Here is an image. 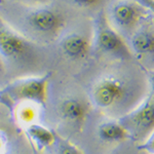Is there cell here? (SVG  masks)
Masks as SVG:
<instances>
[{"label": "cell", "instance_id": "obj_3", "mask_svg": "<svg viewBox=\"0 0 154 154\" xmlns=\"http://www.w3.org/2000/svg\"><path fill=\"white\" fill-rule=\"evenodd\" d=\"M66 19L63 12L48 4L26 6L22 19L25 31L42 41L54 40L62 33Z\"/></svg>", "mask_w": 154, "mask_h": 154}, {"label": "cell", "instance_id": "obj_6", "mask_svg": "<svg viewBox=\"0 0 154 154\" xmlns=\"http://www.w3.org/2000/svg\"><path fill=\"white\" fill-rule=\"evenodd\" d=\"M145 99L135 109L119 118L131 140L142 143L154 131V84Z\"/></svg>", "mask_w": 154, "mask_h": 154}, {"label": "cell", "instance_id": "obj_15", "mask_svg": "<svg viewBox=\"0 0 154 154\" xmlns=\"http://www.w3.org/2000/svg\"><path fill=\"white\" fill-rule=\"evenodd\" d=\"M69 1H70L71 4L79 7V8L91 9L101 6L102 3L106 0H69Z\"/></svg>", "mask_w": 154, "mask_h": 154}, {"label": "cell", "instance_id": "obj_13", "mask_svg": "<svg viewBox=\"0 0 154 154\" xmlns=\"http://www.w3.org/2000/svg\"><path fill=\"white\" fill-rule=\"evenodd\" d=\"M17 116L19 121L24 126L36 122L37 117V105L32 103H20L17 109Z\"/></svg>", "mask_w": 154, "mask_h": 154}, {"label": "cell", "instance_id": "obj_11", "mask_svg": "<svg viewBox=\"0 0 154 154\" xmlns=\"http://www.w3.org/2000/svg\"><path fill=\"white\" fill-rule=\"evenodd\" d=\"M25 133L37 151H43L51 148L57 140V135L51 128L34 122L25 126Z\"/></svg>", "mask_w": 154, "mask_h": 154}, {"label": "cell", "instance_id": "obj_9", "mask_svg": "<svg viewBox=\"0 0 154 154\" xmlns=\"http://www.w3.org/2000/svg\"><path fill=\"white\" fill-rule=\"evenodd\" d=\"M94 27L91 31H72L60 40V49L67 59L72 61H83L93 51Z\"/></svg>", "mask_w": 154, "mask_h": 154}, {"label": "cell", "instance_id": "obj_7", "mask_svg": "<svg viewBox=\"0 0 154 154\" xmlns=\"http://www.w3.org/2000/svg\"><path fill=\"white\" fill-rule=\"evenodd\" d=\"M126 42L134 59L143 68L154 71V17L152 14L143 20Z\"/></svg>", "mask_w": 154, "mask_h": 154}, {"label": "cell", "instance_id": "obj_12", "mask_svg": "<svg viewBox=\"0 0 154 154\" xmlns=\"http://www.w3.org/2000/svg\"><path fill=\"white\" fill-rule=\"evenodd\" d=\"M97 134L102 141L107 143H116L130 138L128 131L119 122L118 119L109 118L99 123Z\"/></svg>", "mask_w": 154, "mask_h": 154}, {"label": "cell", "instance_id": "obj_16", "mask_svg": "<svg viewBox=\"0 0 154 154\" xmlns=\"http://www.w3.org/2000/svg\"><path fill=\"white\" fill-rule=\"evenodd\" d=\"M139 149L145 151L149 154H154V131L150 135L148 136V138L145 141H143L139 146Z\"/></svg>", "mask_w": 154, "mask_h": 154}, {"label": "cell", "instance_id": "obj_5", "mask_svg": "<svg viewBox=\"0 0 154 154\" xmlns=\"http://www.w3.org/2000/svg\"><path fill=\"white\" fill-rule=\"evenodd\" d=\"M49 76L44 74L17 79L2 89L1 95L16 103H32L42 107L48 100Z\"/></svg>", "mask_w": 154, "mask_h": 154}, {"label": "cell", "instance_id": "obj_10", "mask_svg": "<svg viewBox=\"0 0 154 154\" xmlns=\"http://www.w3.org/2000/svg\"><path fill=\"white\" fill-rule=\"evenodd\" d=\"M59 114L64 121L75 126H81L89 111L88 102L76 97H68L59 105Z\"/></svg>", "mask_w": 154, "mask_h": 154}, {"label": "cell", "instance_id": "obj_20", "mask_svg": "<svg viewBox=\"0 0 154 154\" xmlns=\"http://www.w3.org/2000/svg\"><path fill=\"white\" fill-rule=\"evenodd\" d=\"M34 154H39V151H37V152H36V153H34Z\"/></svg>", "mask_w": 154, "mask_h": 154}, {"label": "cell", "instance_id": "obj_17", "mask_svg": "<svg viewBox=\"0 0 154 154\" xmlns=\"http://www.w3.org/2000/svg\"><path fill=\"white\" fill-rule=\"evenodd\" d=\"M136 1H138L140 4H142L154 17V0H136Z\"/></svg>", "mask_w": 154, "mask_h": 154}, {"label": "cell", "instance_id": "obj_1", "mask_svg": "<svg viewBox=\"0 0 154 154\" xmlns=\"http://www.w3.org/2000/svg\"><path fill=\"white\" fill-rule=\"evenodd\" d=\"M109 67L91 83L89 100L110 118L119 119L131 112L148 95V80L142 70L134 66Z\"/></svg>", "mask_w": 154, "mask_h": 154}, {"label": "cell", "instance_id": "obj_21", "mask_svg": "<svg viewBox=\"0 0 154 154\" xmlns=\"http://www.w3.org/2000/svg\"><path fill=\"white\" fill-rule=\"evenodd\" d=\"M152 83H153V84H154V81H152Z\"/></svg>", "mask_w": 154, "mask_h": 154}, {"label": "cell", "instance_id": "obj_14", "mask_svg": "<svg viewBox=\"0 0 154 154\" xmlns=\"http://www.w3.org/2000/svg\"><path fill=\"white\" fill-rule=\"evenodd\" d=\"M51 147L54 149V154H83L82 151L76 145L58 136H57L56 142Z\"/></svg>", "mask_w": 154, "mask_h": 154}, {"label": "cell", "instance_id": "obj_8", "mask_svg": "<svg viewBox=\"0 0 154 154\" xmlns=\"http://www.w3.org/2000/svg\"><path fill=\"white\" fill-rule=\"evenodd\" d=\"M31 51L32 41L0 18V56L14 61L28 56Z\"/></svg>", "mask_w": 154, "mask_h": 154}, {"label": "cell", "instance_id": "obj_19", "mask_svg": "<svg viewBox=\"0 0 154 154\" xmlns=\"http://www.w3.org/2000/svg\"><path fill=\"white\" fill-rule=\"evenodd\" d=\"M5 146H6V141L4 139V136L0 133V154H2L5 150Z\"/></svg>", "mask_w": 154, "mask_h": 154}, {"label": "cell", "instance_id": "obj_18", "mask_svg": "<svg viewBox=\"0 0 154 154\" xmlns=\"http://www.w3.org/2000/svg\"><path fill=\"white\" fill-rule=\"evenodd\" d=\"M21 2L26 3L28 6H37V5H45L48 4L49 0H21Z\"/></svg>", "mask_w": 154, "mask_h": 154}, {"label": "cell", "instance_id": "obj_2", "mask_svg": "<svg viewBox=\"0 0 154 154\" xmlns=\"http://www.w3.org/2000/svg\"><path fill=\"white\" fill-rule=\"evenodd\" d=\"M94 35L91 54L100 58L112 59L113 61L128 62L134 60L128 42L118 34L108 22L105 9L102 8L93 19Z\"/></svg>", "mask_w": 154, "mask_h": 154}, {"label": "cell", "instance_id": "obj_4", "mask_svg": "<svg viewBox=\"0 0 154 154\" xmlns=\"http://www.w3.org/2000/svg\"><path fill=\"white\" fill-rule=\"evenodd\" d=\"M104 9L108 22L125 41L151 14L136 0H109Z\"/></svg>", "mask_w": 154, "mask_h": 154}]
</instances>
